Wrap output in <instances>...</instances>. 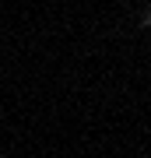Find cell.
I'll return each mask as SVG.
<instances>
[{"label": "cell", "mask_w": 151, "mask_h": 158, "mask_svg": "<svg viewBox=\"0 0 151 158\" xmlns=\"http://www.w3.org/2000/svg\"><path fill=\"white\" fill-rule=\"evenodd\" d=\"M148 25H151V11L144 7V11H141V28H148Z\"/></svg>", "instance_id": "1"}, {"label": "cell", "mask_w": 151, "mask_h": 158, "mask_svg": "<svg viewBox=\"0 0 151 158\" xmlns=\"http://www.w3.org/2000/svg\"><path fill=\"white\" fill-rule=\"evenodd\" d=\"M0 158H11V155H0Z\"/></svg>", "instance_id": "2"}]
</instances>
